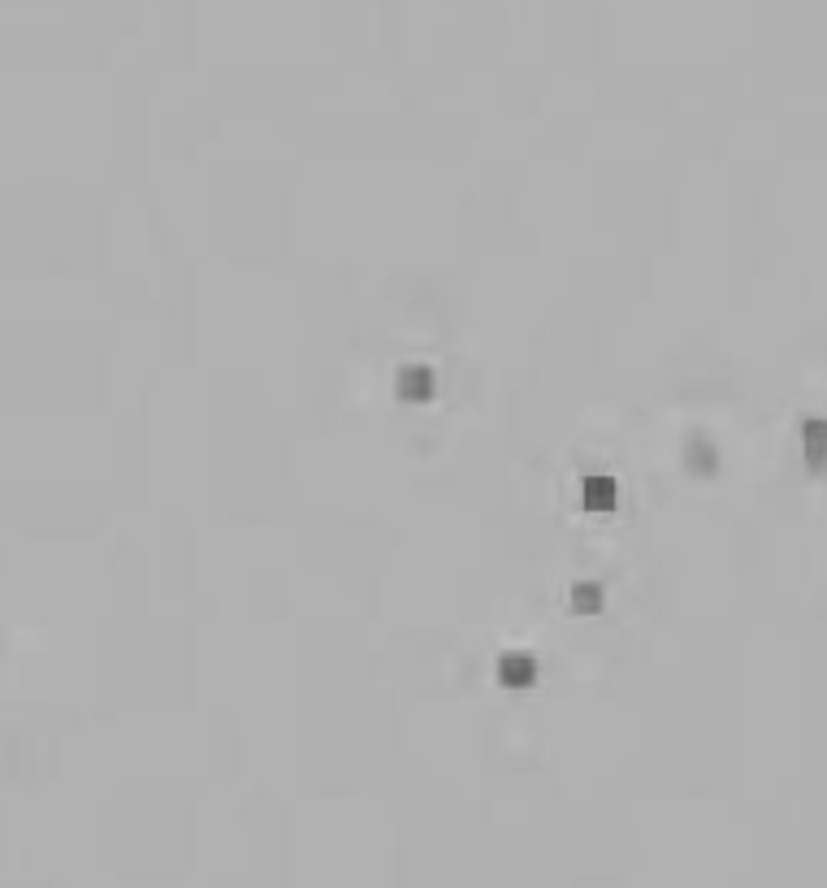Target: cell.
<instances>
[{
    "label": "cell",
    "instance_id": "6da1fadb",
    "mask_svg": "<svg viewBox=\"0 0 827 888\" xmlns=\"http://www.w3.org/2000/svg\"><path fill=\"white\" fill-rule=\"evenodd\" d=\"M498 681H503V689H533L537 659L524 655V650H507V655L498 659Z\"/></svg>",
    "mask_w": 827,
    "mask_h": 888
},
{
    "label": "cell",
    "instance_id": "7a4b0ae2",
    "mask_svg": "<svg viewBox=\"0 0 827 888\" xmlns=\"http://www.w3.org/2000/svg\"><path fill=\"white\" fill-rule=\"evenodd\" d=\"M581 499H585V512L611 516L615 507H620V486H615V477H585Z\"/></svg>",
    "mask_w": 827,
    "mask_h": 888
},
{
    "label": "cell",
    "instance_id": "3957f363",
    "mask_svg": "<svg viewBox=\"0 0 827 888\" xmlns=\"http://www.w3.org/2000/svg\"><path fill=\"white\" fill-rule=\"evenodd\" d=\"M395 386L408 403H425V399H433V369H425V364H403Z\"/></svg>",
    "mask_w": 827,
    "mask_h": 888
},
{
    "label": "cell",
    "instance_id": "277c9868",
    "mask_svg": "<svg viewBox=\"0 0 827 888\" xmlns=\"http://www.w3.org/2000/svg\"><path fill=\"white\" fill-rule=\"evenodd\" d=\"M802 455L810 468H827V421L823 416L802 421Z\"/></svg>",
    "mask_w": 827,
    "mask_h": 888
},
{
    "label": "cell",
    "instance_id": "5b68a950",
    "mask_svg": "<svg viewBox=\"0 0 827 888\" xmlns=\"http://www.w3.org/2000/svg\"><path fill=\"white\" fill-rule=\"evenodd\" d=\"M572 611H581V616H598V611H602V585L598 581H576L572 585Z\"/></svg>",
    "mask_w": 827,
    "mask_h": 888
},
{
    "label": "cell",
    "instance_id": "8992f818",
    "mask_svg": "<svg viewBox=\"0 0 827 888\" xmlns=\"http://www.w3.org/2000/svg\"><path fill=\"white\" fill-rule=\"evenodd\" d=\"M685 460H689L693 473L711 477V473H715V464H719V451H715L706 438H693V442H689V455H685Z\"/></svg>",
    "mask_w": 827,
    "mask_h": 888
}]
</instances>
